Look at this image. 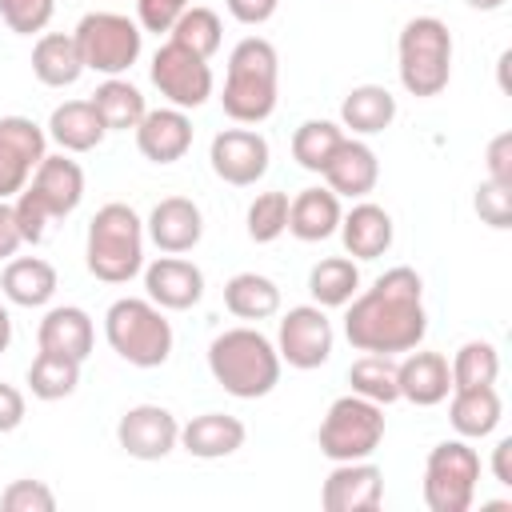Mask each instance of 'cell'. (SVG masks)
I'll return each mask as SVG.
<instances>
[{
	"label": "cell",
	"instance_id": "6da1fadb",
	"mask_svg": "<svg viewBox=\"0 0 512 512\" xmlns=\"http://www.w3.org/2000/svg\"><path fill=\"white\" fill-rule=\"evenodd\" d=\"M344 308V336L356 352L396 356L420 348V340L428 336L424 280L408 264H396L376 276V284L356 292Z\"/></svg>",
	"mask_w": 512,
	"mask_h": 512
},
{
	"label": "cell",
	"instance_id": "7a4b0ae2",
	"mask_svg": "<svg viewBox=\"0 0 512 512\" xmlns=\"http://www.w3.org/2000/svg\"><path fill=\"white\" fill-rule=\"evenodd\" d=\"M280 352L276 344L260 332V328H224L212 344H208V372L212 380L236 396V400H260L280 384Z\"/></svg>",
	"mask_w": 512,
	"mask_h": 512
},
{
	"label": "cell",
	"instance_id": "3957f363",
	"mask_svg": "<svg viewBox=\"0 0 512 512\" xmlns=\"http://www.w3.org/2000/svg\"><path fill=\"white\" fill-rule=\"evenodd\" d=\"M280 100V56L272 40L264 36H244L228 52V72H224V116L236 124H264L276 112Z\"/></svg>",
	"mask_w": 512,
	"mask_h": 512
},
{
	"label": "cell",
	"instance_id": "277c9868",
	"mask_svg": "<svg viewBox=\"0 0 512 512\" xmlns=\"http://www.w3.org/2000/svg\"><path fill=\"white\" fill-rule=\"evenodd\" d=\"M84 264L104 284H128L144 272V220L136 208L120 200L96 208L84 236Z\"/></svg>",
	"mask_w": 512,
	"mask_h": 512
},
{
	"label": "cell",
	"instance_id": "5b68a950",
	"mask_svg": "<svg viewBox=\"0 0 512 512\" xmlns=\"http://www.w3.org/2000/svg\"><path fill=\"white\" fill-rule=\"evenodd\" d=\"M104 340L108 348L132 364V368H160L172 356V324L164 308H156L148 296H120L104 312Z\"/></svg>",
	"mask_w": 512,
	"mask_h": 512
},
{
	"label": "cell",
	"instance_id": "8992f818",
	"mask_svg": "<svg viewBox=\"0 0 512 512\" xmlns=\"http://www.w3.org/2000/svg\"><path fill=\"white\" fill-rule=\"evenodd\" d=\"M396 72L408 96L432 100L452 80V32L436 16H412L396 36Z\"/></svg>",
	"mask_w": 512,
	"mask_h": 512
},
{
	"label": "cell",
	"instance_id": "52a82bcc",
	"mask_svg": "<svg viewBox=\"0 0 512 512\" xmlns=\"http://www.w3.org/2000/svg\"><path fill=\"white\" fill-rule=\"evenodd\" d=\"M380 440H384V408L356 392L332 400L320 420V432H316V444L332 464L368 460L380 448Z\"/></svg>",
	"mask_w": 512,
	"mask_h": 512
},
{
	"label": "cell",
	"instance_id": "ba28073f",
	"mask_svg": "<svg viewBox=\"0 0 512 512\" xmlns=\"http://www.w3.org/2000/svg\"><path fill=\"white\" fill-rule=\"evenodd\" d=\"M476 484H480V456L464 436L440 440L428 452L424 484H420L428 512H468L476 500Z\"/></svg>",
	"mask_w": 512,
	"mask_h": 512
},
{
	"label": "cell",
	"instance_id": "9c48e42d",
	"mask_svg": "<svg viewBox=\"0 0 512 512\" xmlns=\"http://www.w3.org/2000/svg\"><path fill=\"white\" fill-rule=\"evenodd\" d=\"M72 36H76L84 72H100V76H124L144 52V32L124 12H88L80 16Z\"/></svg>",
	"mask_w": 512,
	"mask_h": 512
},
{
	"label": "cell",
	"instance_id": "30bf717a",
	"mask_svg": "<svg viewBox=\"0 0 512 512\" xmlns=\"http://www.w3.org/2000/svg\"><path fill=\"white\" fill-rule=\"evenodd\" d=\"M152 84H156V92L172 108H184V112L208 104V96L216 88L212 64L204 56H196L192 48L176 44V40H164L156 48V56H152Z\"/></svg>",
	"mask_w": 512,
	"mask_h": 512
},
{
	"label": "cell",
	"instance_id": "8fae6325",
	"mask_svg": "<svg viewBox=\"0 0 512 512\" xmlns=\"http://www.w3.org/2000/svg\"><path fill=\"white\" fill-rule=\"evenodd\" d=\"M332 344H336V332H332V320L320 304H296L280 316V328H276V352L288 368H300V372H312L320 364H328L332 356Z\"/></svg>",
	"mask_w": 512,
	"mask_h": 512
},
{
	"label": "cell",
	"instance_id": "7c38bea8",
	"mask_svg": "<svg viewBox=\"0 0 512 512\" xmlns=\"http://www.w3.org/2000/svg\"><path fill=\"white\" fill-rule=\"evenodd\" d=\"M48 156V132L32 116H0V200H12Z\"/></svg>",
	"mask_w": 512,
	"mask_h": 512
},
{
	"label": "cell",
	"instance_id": "4fadbf2b",
	"mask_svg": "<svg viewBox=\"0 0 512 512\" xmlns=\"http://www.w3.org/2000/svg\"><path fill=\"white\" fill-rule=\"evenodd\" d=\"M268 160H272V148L268 140L256 132V128H224L212 136V148H208V164L212 172L232 184V188H248L256 184L264 172H268Z\"/></svg>",
	"mask_w": 512,
	"mask_h": 512
},
{
	"label": "cell",
	"instance_id": "5bb4252c",
	"mask_svg": "<svg viewBox=\"0 0 512 512\" xmlns=\"http://www.w3.org/2000/svg\"><path fill=\"white\" fill-rule=\"evenodd\" d=\"M116 444L132 460H164L180 448V420L164 404H132L116 420Z\"/></svg>",
	"mask_w": 512,
	"mask_h": 512
},
{
	"label": "cell",
	"instance_id": "9a60e30c",
	"mask_svg": "<svg viewBox=\"0 0 512 512\" xmlns=\"http://www.w3.org/2000/svg\"><path fill=\"white\" fill-rule=\"evenodd\" d=\"M324 512H376L384 504V472L372 460H340L324 488H320Z\"/></svg>",
	"mask_w": 512,
	"mask_h": 512
},
{
	"label": "cell",
	"instance_id": "2e32d148",
	"mask_svg": "<svg viewBox=\"0 0 512 512\" xmlns=\"http://www.w3.org/2000/svg\"><path fill=\"white\" fill-rule=\"evenodd\" d=\"M144 236H148L160 252L184 256V252H192V248L200 244V236H204V212H200V204L188 200V196H164V200L148 212Z\"/></svg>",
	"mask_w": 512,
	"mask_h": 512
},
{
	"label": "cell",
	"instance_id": "e0dca14e",
	"mask_svg": "<svg viewBox=\"0 0 512 512\" xmlns=\"http://www.w3.org/2000/svg\"><path fill=\"white\" fill-rule=\"evenodd\" d=\"M52 220H64L80 208L84 200V168L68 156V152H56V156H44L32 172V180L24 184Z\"/></svg>",
	"mask_w": 512,
	"mask_h": 512
},
{
	"label": "cell",
	"instance_id": "ac0fdd59",
	"mask_svg": "<svg viewBox=\"0 0 512 512\" xmlns=\"http://www.w3.org/2000/svg\"><path fill=\"white\" fill-rule=\"evenodd\" d=\"M144 292L156 308L164 312H184L192 304H200L204 296V272L184 260V256H156L148 268H144Z\"/></svg>",
	"mask_w": 512,
	"mask_h": 512
},
{
	"label": "cell",
	"instance_id": "d6986e66",
	"mask_svg": "<svg viewBox=\"0 0 512 512\" xmlns=\"http://www.w3.org/2000/svg\"><path fill=\"white\" fill-rule=\"evenodd\" d=\"M136 132V148L144 160L152 164H176L188 156L192 148V120L184 108H148L144 120L132 128Z\"/></svg>",
	"mask_w": 512,
	"mask_h": 512
},
{
	"label": "cell",
	"instance_id": "ffe728a7",
	"mask_svg": "<svg viewBox=\"0 0 512 512\" xmlns=\"http://www.w3.org/2000/svg\"><path fill=\"white\" fill-rule=\"evenodd\" d=\"M396 384H400V400H408V404H416V408H436V404H444L448 392H452L448 356L412 348L404 360H396Z\"/></svg>",
	"mask_w": 512,
	"mask_h": 512
},
{
	"label": "cell",
	"instance_id": "44dd1931",
	"mask_svg": "<svg viewBox=\"0 0 512 512\" xmlns=\"http://www.w3.org/2000/svg\"><path fill=\"white\" fill-rule=\"evenodd\" d=\"M320 176H324V184H328L336 196L364 200V196L376 188V180H380V160H376V152H372L360 136H344Z\"/></svg>",
	"mask_w": 512,
	"mask_h": 512
},
{
	"label": "cell",
	"instance_id": "7402d4cb",
	"mask_svg": "<svg viewBox=\"0 0 512 512\" xmlns=\"http://www.w3.org/2000/svg\"><path fill=\"white\" fill-rule=\"evenodd\" d=\"M340 240H344V252L352 256V260H376V256H384L388 248H392V240H396V224H392V216L380 208V204H372V200H356L344 216H340Z\"/></svg>",
	"mask_w": 512,
	"mask_h": 512
},
{
	"label": "cell",
	"instance_id": "603a6c76",
	"mask_svg": "<svg viewBox=\"0 0 512 512\" xmlns=\"http://www.w3.org/2000/svg\"><path fill=\"white\" fill-rule=\"evenodd\" d=\"M248 440V428L240 416L228 412H200L188 424H180V448L196 460H224L240 452Z\"/></svg>",
	"mask_w": 512,
	"mask_h": 512
},
{
	"label": "cell",
	"instance_id": "cb8c5ba5",
	"mask_svg": "<svg viewBox=\"0 0 512 512\" xmlns=\"http://www.w3.org/2000/svg\"><path fill=\"white\" fill-rule=\"evenodd\" d=\"M36 344L44 352H60V356H72V360H88L92 356V344H96V328H92V316L76 304H56L44 312L40 328H36Z\"/></svg>",
	"mask_w": 512,
	"mask_h": 512
},
{
	"label": "cell",
	"instance_id": "d4e9b609",
	"mask_svg": "<svg viewBox=\"0 0 512 512\" xmlns=\"http://www.w3.org/2000/svg\"><path fill=\"white\" fill-rule=\"evenodd\" d=\"M340 216H344L340 196L328 184L324 188H304L288 200V232L304 244H320V240L336 236Z\"/></svg>",
	"mask_w": 512,
	"mask_h": 512
},
{
	"label": "cell",
	"instance_id": "484cf974",
	"mask_svg": "<svg viewBox=\"0 0 512 512\" xmlns=\"http://www.w3.org/2000/svg\"><path fill=\"white\" fill-rule=\"evenodd\" d=\"M448 424L456 428V436L464 440H484L500 428L504 420V400L496 392V384L484 388H452L448 392Z\"/></svg>",
	"mask_w": 512,
	"mask_h": 512
},
{
	"label": "cell",
	"instance_id": "4316f807",
	"mask_svg": "<svg viewBox=\"0 0 512 512\" xmlns=\"http://www.w3.org/2000/svg\"><path fill=\"white\" fill-rule=\"evenodd\" d=\"M44 132H48V140H52L60 152H68V156L92 152V148H100V140L108 136V128L100 124L92 100H64V104H56Z\"/></svg>",
	"mask_w": 512,
	"mask_h": 512
},
{
	"label": "cell",
	"instance_id": "83f0119b",
	"mask_svg": "<svg viewBox=\"0 0 512 512\" xmlns=\"http://www.w3.org/2000/svg\"><path fill=\"white\" fill-rule=\"evenodd\" d=\"M56 268L40 256H12L0 272V292L16 308H44L56 296Z\"/></svg>",
	"mask_w": 512,
	"mask_h": 512
},
{
	"label": "cell",
	"instance_id": "f1b7e54d",
	"mask_svg": "<svg viewBox=\"0 0 512 512\" xmlns=\"http://www.w3.org/2000/svg\"><path fill=\"white\" fill-rule=\"evenodd\" d=\"M32 76L44 88H72L84 76V60L72 32H40L32 44Z\"/></svg>",
	"mask_w": 512,
	"mask_h": 512
},
{
	"label": "cell",
	"instance_id": "f546056e",
	"mask_svg": "<svg viewBox=\"0 0 512 512\" xmlns=\"http://www.w3.org/2000/svg\"><path fill=\"white\" fill-rule=\"evenodd\" d=\"M396 120V96L384 84H356L340 100V128L352 136H376Z\"/></svg>",
	"mask_w": 512,
	"mask_h": 512
},
{
	"label": "cell",
	"instance_id": "4dcf8cb0",
	"mask_svg": "<svg viewBox=\"0 0 512 512\" xmlns=\"http://www.w3.org/2000/svg\"><path fill=\"white\" fill-rule=\"evenodd\" d=\"M224 308L236 320H268L280 312V284L264 272H236L224 284Z\"/></svg>",
	"mask_w": 512,
	"mask_h": 512
},
{
	"label": "cell",
	"instance_id": "1f68e13d",
	"mask_svg": "<svg viewBox=\"0 0 512 512\" xmlns=\"http://www.w3.org/2000/svg\"><path fill=\"white\" fill-rule=\"evenodd\" d=\"M88 100H92V108H96V116H100V124H104L108 132H128V128H136V124L144 120V112H148L144 92H140L136 84H128L124 76H104V84H100Z\"/></svg>",
	"mask_w": 512,
	"mask_h": 512
},
{
	"label": "cell",
	"instance_id": "d6a6232c",
	"mask_svg": "<svg viewBox=\"0 0 512 512\" xmlns=\"http://www.w3.org/2000/svg\"><path fill=\"white\" fill-rule=\"evenodd\" d=\"M308 292L312 304L320 308H344L360 292V268L352 256H324L308 272Z\"/></svg>",
	"mask_w": 512,
	"mask_h": 512
},
{
	"label": "cell",
	"instance_id": "836d02e7",
	"mask_svg": "<svg viewBox=\"0 0 512 512\" xmlns=\"http://www.w3.org/2000/svg\"><path fill=\"white\" fill-rule=\"evenodd\" d=\"M80 388V360L72 356H60V352H36L32 368H28V392L36 400H64Z\"/></svg>",
	"mask_w": 512,
	"mask_h": 512
},
{
	"label": "cell",
	"instance_id": "e575fe53",
	"mask_svg": "<svg viewBox=\"0 0 512 512\" xmlns=\"http://www.w3.org/2000/svg\"><path fill=\"white\" fill-rule=\"evenodd\" d=\"M348 384L356 396L372 400V404H396L400 400V384H396V356H376V352H364L352 360L348 368Z\"/></svg>",
	"mask_w": 512,
	"mask_h": 512
},
{
	"label": "cell",
	"instance_id": "d590c367",
	"mask_svg": "<svg viewBox=\"0 0 512 512\" xmlns=\"http://www.w3.org/2000/svg\"><path fill=\"white\" fill-rule=\"evenodd\" d=\"M348 132L336 124V120H304L296 132H292V160L304 168V172H324V164L332 160V152L340 148Z\"/></svg>",
	"mask_w": 512,
	"mask_h": 512
},
{
	"label": "cell",
	"instance_id": "8d00e7d4",
	"mask_svg": "<svg viewBox=\"0 0 512 512\" xmlns=\"http://www.w3.org/2000/svg\"><path fill=\"white\" fill-rule=\"evenodd\" d=\"M168 40H176V44L192 48L196 56L212 60V56L220 52V40H224V24H220V16H216L212 8H204V4H188V8L180 12V20L172 24Z\"/></svg>",
	"mask_w": 512,
	"mask_h": 512
},
{
	"label": "cell",
	"instance_id": "74e56055",
	"mask_svg": "<svg viewBox=\"0 0 512 512\" xmlns=\"http://www.w3.org/2000/svg\"><path fill=\"white\" fill-rule=\"evenodd\" d=\"M452 372V388H484L496 384L500 376V352L492 340H464L448 364Z\"/></svg>",
	"mask_w": 512,
	"mask_h": 512
},
{
	"label": "cell",
	"instance_id": "f35d334b",
	"mask_svg": "<svg viewBox=\"0 0 512 512\" xmlns=\"http://www.w3.org/2000/svg\"><path fill=\"white\" fill-rule=\"evenodd\" d=\"M248 240L252 244H272L288 232V192H260L248 204Z\"/></svg>",
	"mask_w": 512,
	"mask_h": 512
},
{
	"label": "cell",
	"instance_id": "ab89813d",
	"mask_svg": "<svg viewBox=\"0 0 512 512\" xmlns=\"http://www.w3.org/2000/svg\"><path fill=\"white\" fill-rule=\"evenodd\" d=\"M472 208H476V216H480L488 228H496V232L512 228V184H500V180H488V176H484V180L476 184Z\"/></svg>",
	"mask_w": 512,
	"mask_h": 512
},
{
	"label": "cell",
	"instance_id": "60d3db41",
	"mask_svg": "<svg viewBox=\"0 0 512 512\" xmlns=\"http://www.w3.org/2000/svg\"><path fill=\"white\" fill-rule=\"evenodd\" d=\"M56 0H0V20L16 32V36H36L52 24Z\"/></svg>",
	"mask_w": 512,
	"mask_h": 512
},
{
	"label": "cell",
	"instance_id": "b9f144b4",
	"mask_svg": "<svg viewBox=\"0 0 512 512\" xmlns=\"http://www.w3.org/2000/svg\"><path fill=\"white\" fill-rule=\"evenodd\" d=\"M4 512H56V492L44 480H12L0 492Z\"/></svg>",
	"mask_w": 512,
	"mask_h": 512
},
{
	"label": "cell",
	"instance_id": "7bdbcfd3",
	"mask_svg": "<svg viewBox=\"0 0 512 512\" xmlns=\"http://www.w3.org/2000/svg\"><path fill=\"white\" fill-rule=\"evenodd\" d=\"M12 212H16V224H20V236H24V244H40L44 236H48V224H52V216L44 212V204L28 192V188H20L16 196H12Z\"/></svg>",
	"mask_w": 512,
	"mask_h": 512
},
{
	"label": "cell",
	"instance_id": "ee69618b",
	"mask_svg": "<svg viewBox=\"0 0 512 512\" xmlns=\"http://www.w3.org/2000/svg\"><path fill=\"white\" fill-rule=\"evenodd\" d=\"M188 8V0H136V24L140 32H172V24L180 20V12Z\"/></svg>",
	"mask_w": 512,
	"mask_h": 512
},
{
	"label": "cell",
	"instance_id": "f6af8a7d",
	"mask_svg": "<svg viewBox=\"0 0 512 512\" xmlns=\"http://www.w3.org/2000/svg\"><path fill=\"white\" fill-rule=\"evenodd\" d=\"M484 168H488V180L512 184V132H496V136L488 140Z\"/></svg>",
	"mask_w": 512,
	"mask_h": 512
},
{
	"label": "cell",
	"instance_id": "bcb514c9",
	"mask_svg": "<svg viewBox=\"0 0 512 512\" xmlns=\"http://www.w3.org/2000/svg\"><path fill=\"white\" fill-rule=\"evenodd\" d=\"M224 8H228L232 20H240L248 28H260V24H268L276 16L280 0H224Z\"/></svg>",
	"mask_w": 512,
	"mask_h": 512
},
{
	"label": "cell",
	"instance_id": "7dc6e473",
	"mask_svg": "<svg viewBox=\"0 0 512 512\" xmlns=\"http://www.w3.org/2000/svg\"><path fill=\"white\" fill-rule=\"evenodd\" d=\"M24 412H28L24 392H20L16 384H4V380H0V436H4V432H16V428L24 424Z\"/></svg>",
	"mask_w": 512,
	"mask_h": 512
},
{
	"label": "cell",
	"instance_id": "c3c4849f",
	"mask_svg": "<svg viewBox=\"0 0 512 512\" xmlns=\"http://www.w3.org/2000/svg\"><path fill=\"white\" fill-rule=\"evenodd\" d=\"M20 244H24V236H20L12 200H0V260H12L20 252Z\"/></svg>",
	"mask_w": 512,
	"mask_h": 512
},
{
	"label": "cell",
	"instance_id": "681fc988",
	"mask_svg": "<svg viewBox=\"0 0 512 512\" xmlns=\"http://www.w3.org/2000/svg\"><path fill=\"white\" fill-rule=\"evenodd\" d=\"M492 476H496V484L512 488V436L496 440V448H492Z\"/></svg>",
	"mask_w": 512,
	"mask_h": 512
},
{
	"label": "cell",
	"instance_id": "f907efd6",
	"mask_svg": "<svg viewBox=\"0 0 512 512\" xmlns=\"http://www.w3.org/2000/svg\"><path fill=\"white\" fill-rule=\"evenodd\" d=\"M8 344H12V316H8V308L0 304V356L8 352Z\"/></svg>",
	"mask_w": 512,
	"mask_h": 512
},
{
	"label": "cell",
	"instance_id": "816d5d0a",
	"mask_svg": "<svg viewBox=\"0 0 512 512\" xmlns=\"http://www.w3.org/2000/svg\"><path fill=\"white\" fill-rule=\"evenodd\" d=\"M468 8H476V12H496V8H504L508 0H464Z\"/></svg>",
	"mask_w": 512,
	"mask_h": 512
},
{
	"label": "cell",
	"instance_id": "f5cc1de1",
	"mask_svg": "<svg viewBox=\"0 0 512 512\" xmlns=\"http://www.w3.org/2000/svg\"><path fill=\"white\" fill-rule=\"evenodd\" d=\"M188 4H192V0H188Z\"/></svg>",
	"mask_w": 512,
	"mask_h": 512
}]
</instances>
